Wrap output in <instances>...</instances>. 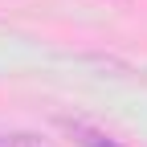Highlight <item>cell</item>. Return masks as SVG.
Wrapping results in <instances>:
<instances>
[{
  "mask_svg": "<svg viewBox=\"0 0 147 147\" xmlns=\"http://www.w3.org/2000/svg\"><path fill=\"white\" fill-rule=\"evenodd\" d=\"M57 127L74 139V147H131L127 139L110 135V131H102V127L86 123V119H57Z\"/></svg>",
  "mask_w": 147,
  "mask_h": 147,
  "instance_id": "cell-1",
  "label": "cell"
},
{
  "mask_svg": "<svg viewBox=\"0 0 147 147\" xmlns=\"http://www.w3.org/2000/svg\"><path fill=\"white\" fill-rule=\"evenodd\" d=\"M0 147H49L41 135H29V131H12V135H0Z\"/></svg>",
  "mask_w": 147,
  "mask_h": 147,
  "instance_id": "cell-2",
  "label": "cell"
},
{
  "mask_svg": "<svg viewBox=\"0 0 147 147\" xmlns=\"http://www.w3.org/2000/svg\"><path fill=\"white\" fill-rule=\"evenodd\" d=\"M119 4H123V0H119Z\"/></svg>",
  "mask_w": 147,
  "mask_h": 147,
  "instance_id": "cell-3",
  "label": "cell"
}]
</instances>
